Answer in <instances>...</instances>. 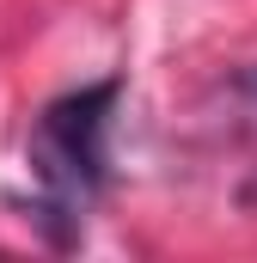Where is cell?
<instances>
[{"label": "cell", "instance_id": "6da1fadb", "mask_svg": "<svg viewBox=\"0 0 257 263\" xmlns=\"http://www.w3.org/2000/svg\"><path fill=\"white\" fill-rule=\"evenodd\" d=\"M117 104H123V80H92V86H74L62 98H49L31 123V141H25V172H31L25 220L56 251L80 245L92 202L104 196Z\"/></svg>", "mask_w": 257, "mask_h": 263}]
</instances>
